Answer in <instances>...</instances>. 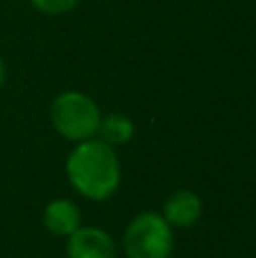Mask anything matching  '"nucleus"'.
I'll return each instance as SVG.
<instances>
[{"label":"nucleus","mask_w":256,"mask_h":258,"mask_svg":"<svg viewBox=\"0 0 256 258\" xmlns=\"http://www.w3.org/2000/svg\"><path fill=\"white\" fill-rule=\"evenodd\" d=\"M66 177L77 195L91 202H104L116 195L122 179L120 159L102 138L75 143L66 159Z\"/></svg>","instance_id":"f257e3e1"},{"label":"nucleus","mask_w":256,"mask_h":258,"mask_svg":"<svg viewBox=\"0 0 256 258\" xmlns=\"http://www.w3.org/2000/svg\"><path fill=\"white\" fill-rule=\"evenodd\" d=\"M102 120L98 102L84 91H61L50 104V125L61 138L71 143H82L98 136Z\"/></svg>","instance_id":"f03ea898"},{"label":"nucleus","mask_w":256,"mask_h":258,"mask_svg":"<svg viewBox=\"0 0 256 258\" xmlns=\"http://www.w3.org/2000/svg\"><path fill=\"white\" fill-rule=\"evenodd\" d=\"M175 249V229L157 211L134 215L122 233L127 258H170Z\"/></svg>","instance_id":"7ed1b4c3"},{"label":"nucleus","mask_w":256,"mask_h":258,"mask_svg":"<svg viewBox=\"0 0 256 258\" xmlns=\"http://www.w3.org/2000/svg\"><path fill=\"white\" fill-rule=\"evenodd\" d=\"M118 247L111 233L100 227L82 224L66 238V258H116Z\"/></svg>","instance_id":"20e7f679"},{"label":"nucleus","mask_w":256,"mask_h":258,"mask_svg":"<svg viewBox=\"0 0 256 258\" xmlns=\"http://www.w3.org/2000/svg\"><path fill=\"white\" fill-rule=\"evenodd\" d=\"M202 211H204L202 197L195 190H188V188H179V190L170 192L161 206V215L172 229L195 227L198 220L202 218Z\"/></svg>","instance_id":"39448f33"},{"label":"nucleus","mask_w":256,"mask_h":258,"mask_svg":"<svg viewBox=\"0 0 256 258\" xmlns=\"http://www.w3.org/2000/svg\"><path fill=\"white\" fill-rule=\"evenodd\" d=\"M43 224L52 236L68 238L82 227V213L77 204L68 197H54L43 209Z\"/></svg>","instance_id":"423d86ee"},{"label":"nucleus","mask_w":256,"mask_h":258,"mask_svg":"<svg viewBox=\"0 0 256 258\" xmlns=\"http://www.w3.org/2000/svg\"><path fill=\"white\" fill-rule=\"evenodd\" d=\"M134 132H136V127L130 116H125V113H107L100 120L98 138H102L111 147H118V145L130 143L134 138Z\"/></svg>","instance_id":"0eeeda50"},{"label":"nucleus","mask_w":256,"mask_h":258,"mask_svg":"<svg viewBox=\"0 0 256 258\" xmlns=\"http://www.w3.org/2000/svg\"><path fill=\"white\" fill-rule=\"evenodd\" d=\"M32 7L43 16H61L77 7L80 0H30Z\"/></svg>","instance_id":"6e6552de"},{"label":"nucleus","mask_w":256,"mask_h":258,"mask_svg":"<svg viewBox=\"0 0 256 258\" xmlns=\"http://www.w3.org/2000/svg\"><path fill=\"white\" fill-rule=\"evenodd\" d=\"M5 80H7V68H5L3 57H0V89H3V86H5Z\"/></svg>","instance_id":"1a4fd4ad"}]
</instances>
